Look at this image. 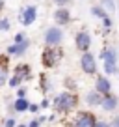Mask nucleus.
<instances>
[{"label": "nucleus", "mask_w": 119, "mask_h": 127, "mask_svg": "<svg viewBox=\"0 0 119 127\" xmlns=\"http://www.w3.org/2000/svg\"><path fill=\"white\" fill-rule=\"evenodd\" d=\"M95 92H99L100 95H106L112 92V80L108 79L106 75H97L95 77Z\"/></svg>", "instance_id": "obj_12"}, {"label": "nucleus", "mask_w": 119, "mask_h": 127, "mask_svg": "<svg viewBox=\"0 0 119 127\" xmlns=\"http://www.w3.org/2000/svg\"><path fill=\"white\" fill-rule=\"evenodd\" d=\"M99 6H102L104 9H106V13L110 15V13H115V0H100V4Z\"/></svg>", "instance_id": "obj_18"}, {"label": "nucleus", "mask_w": 119, "mask_h": 127, "mask_svg": "<svg viewBox=\"0 0 119 127\" xmlns=\"http://www.w3.org/2000/svg\"><path fill=\"white\" fill-rule=\"evenodd\" d=\"M63 37H65V32L61 26H48L43 34V43L45 47H61L63 43Z\"/></svg>", "instance_id": "obj_4"}, {"label": "nucleus", "mask_w": 119, "mask_h": 127, "mask_svg": "<svg viewBox=\"0 0 119 127\" xmlns=\"http://www.w3.org/2000/svg\"><path fill=\"white\" fill-rule=\"evenodd\" d=\"M97 116L89 110H80L76 118L73 120V127H95Z\"/></svg>", "instance_id": "obj_7"}, {"label": "nucleus", "mask_w": 119, "mask_h": 127, "mask_svg": "<svg viewBox=\"0 0 119 127\" xmlns=\"http://www.w3.org/2000/svg\"><path fill=\"white\" fill-rule=\"evenodd\" d=\"M50 2L56 6V8H67V4L71 2V0H50Z\"/></svg>", "instance_id": "obj_25"}, {"label": "nucleus", "mask_w": 119, "mask_h": 127, "mask_svg": "<svg viewBox=\"0 0 119 127\" xmlns=\"http://www.w3.org/2000/svg\"><path fill=\"white\" fill-rule=\"evenodd\" d=\"M78 64H80L82 73H86V75H97V58H95L93 52H89V51L82 52Z\"/></svg>", "instance_id": "obj_6"}, {"label": "nucleus", "mask_w": 119, "mask_h": 127, "mask_svg": "<svg viewBox=\"0 0 119 127\" xmlns=\"http://www.w3.org/2000/svg\"><path fill=\"white\" fill-rule=\"evenodd\" d=\"M102 26H104V30H112V26H114V21H112L110 15H108L106 19H102Z\"/></svg>", "instance_id": "obj_24"}, {"label": "nucleus", "mask_w": 119, "mask_h": 127, "mask_svg": "<svg viewBox=\"0 0 119 127\" xmlns=\"http://www.w3.org/2000/svg\"><path fill=\"white\" fill-rule=\"evenodd\" d=\"M26 32H17L15 36H13V43H22L24 39H26Z\"/></svg>", "instance_id": "obj_23"}, {"label": "nucleus", "mask_w": 119, "mask_h": 127, "mask_svg": "<svg viewBox=\"0 0 119 127\" xmlns=\"http://www.w3.org/2000/svg\"><path fill=\"white\" fill-rule=\"evenodd\" d=\"M89 11H91V15L95 17V19H99V21H102V19H106L108 17V13H106V9L102 8V6H91V9H89Z\"/></svg>", "instance_id": "obj_17"}, {"label": "nucleus", "mask_w": 119, "mask_h": 127, "mask_svg": "<svg viewBox=\"0 0 119 127\" xmlns=\"http://www.w3.org/2000/svg\"><path fill=\"white\" fill-rule=\"evenodd\" d=\"M30 45H32L30 37H26L22 43H11L8 49H6V54H8V56H15V58H22V56L28 52Z\"/></svg>", "instance_id": "obj_9"}, {"label": "nucleus", "mask_w": 119, "mask_h": 127, "mask_svg": "<svg viewBox=\"0 0 119 127\" xmlns=\"http://www.w3.org/2000/svg\"><path fill=\"white\" fill-rule=\"evenodd\" d=\"M8 86L9 88H19V86H22V79L20 77H17V75H11L8 79Z\"/></svg>", "instance_id": "obj_20"}, {"label": "nucleus", "mask_w": 119, "mask_h": 127, "mask_svg": "<svg viewBox=\"0 0 119 127\" xmlns=\"http://www.w3.org/2000/svg\"><path fill=\"white\" fill-rule=\"evenodd\" d=\"M39 86H41V92H43V94H47L48 90H50V82H48V77L45 75H39Z\"/></svg>", "instance_id": "obj_19"}, {"label": "nucleus", "mask_w": 119, "mask_h": 127, "mask_svg": "<svg viewBox=\"0 0 119 127\" xmlns=\"http://www.w3.org/2000/svg\"><path fill=\"white\" fill-rule=\"evenodd\" d=\"M95 127H110V122H106V120H97Z\"/></svg>", "instance_id": "obj_29"}, {"label": "nucleus", "mask_w": 119, "mask_h": 127, "mask_svg": "<svg viewBox=\"0 0 119 127\" xmlns=\"http://www.w3.org/2000/svg\"><path fill=\"white\" fill-rule=\"evenodd\" d=\"M26 88H24V86H19V88H17V97H26Z\"/></svg>", "instance_id": "obj_28"}, {"label": "nucleus", "mask_w": 119, "mask_h": 127, "mask_svg": "<svg viewBox=\"0 0 119 127\" xmlns=\"http://www.w3.org/2000/svg\"><path fill=\"white\" fill-rule=\"evenodd\" d=\"M110 127H119V114L115 116L114 120H112V123H110Z\"/></svg>", "instance_id": "obj_31"}, {"label": "nucleus", "mask_w": 119, "mask_h": 127, "mask_svg": "<svg viewBox=\"0 0 119 127\" xmlns=\"http://www.w3.org/2000/svg\"><path fill=\"white\" fill-rule=\"evenodd\" d=\"M91 34L87 30H78L76 32V36H75V47L78 49L80 52H87L89 49H91Z\"/></svg>", "instance_id": "obj_8"}, {"label": "nucleus", "mask_w": 119, "mask_h": 127, "mask_svg": "<svg viewBox=\"0 0 119 127\" xmlns=\"http://www.w3.org/2000/svg\"><path fill=\"white\" fill-rule=\"evenodd\" d=\"M9 79V56L6 54H0V88L4 86Z\"/></svg>", "instance_id": "obj_13"}, {"label": "nucleus", "mask_w": 119, "mask_h": 127, "mask_svg": "<svg viewBox=\"0 0 119 127\" xmlns=\"http://www.w3.org/2000/svg\"><path fill=\"white\" fill-rule=\"evenodd\" d=\"M84 101H86L89 107H99L100 101H102V95H100L99 92H95V90H89V92H86V95H84Z\"/></svg>", "instance_id": "obj_15"}, {"label": "nucleus", "mask_w": 119, "mask_h": 127, "mask_svg": "<svg viewBox=\"0 0 119 127\" xmlns=\"http://www.w3.org/2000/svg\"><path fill=\"white\" fill-rule=\"evenodd\" d=\"M13 75L20 77L22 80H30L32 79V67L28 65V64H17L15 65V73Z\"/></svg>", "instance_id": "obj_14"}, {"label": "nucleus", "mask_w": 119, "mask_h": 127, "mask_svg": "<svg viewBox=\"0 0 119 127\" xmlns=\"http://www.w3.org/2000/svg\"><path fill=\"white\" fill-rule=\"evenodd\" d=\"M100 108H102L104 112H114L115 108L119 107V97L115 94H106V95H102V101H100V105H99Z\"/></svg>", "instance_id": "obj_11"}, {"label": "nucleus", "mask_w": 119, "mask_h": 127, "mask_svg": "<svg viewBox=\"0 0 119 127\" xmlns=\"http://www.w3.org/2000/svg\"><path fill=\"white\" fill-rule=\"evenodd\" d=\"M15 127H28V125H24V123H17Z\"/></svg>", "instance_id": "obj_33"}, {"label": "nucleus", "mask_w": 119, "mask_h": 127, "mask_svg": "<svg viewBox=\"0 0 119 127\" xmlns=\"http://www.w3.org/2000/svg\"><path fill=\"white\" fill-rule=\"evenodd\" d=\"M37 15H39L37 6L36 4H26V6H22L20 11H19V23L22 24L24 28H26V26H32V24L37 21Z\"/></svg>", "instance_id": "obj_5"}, {"label": "nucleus", "mask_w": 119, "mask_h": 127, "mask_svg": "<svg viewBox=\"0 0 119 127\" xmlns=\"http://www.w3.org/2000/svg\"><path fill=\"white\" fill-rule=\"evenodd\" d=\"M15 125H17V120H15V118H11V116H9V118H6L4 127H15Z\"/></svg>", "instance_id": "obj_26"}, {"label": "nucleus", "mask_w": 119, "mask_h": 127, "mask_svg": "<svg viewBox=\"0 0 119 127\" xmlns=\"http://www.w3.org/2000/svg\"><path fill=\"white\" fill-rule=\"evenodd\" d=\"M4 8H6V2H4V0H0V15H2V11H4Z\"/></svg>", "instance_id": "obj_32"}, {"label": "nucleus", "mask_w": 119, "mask_h": 127, "mask_svg": "<svg viewBox=\"0 0 119 127\" xmlns=\"http://www.w3.org/2000/svg\"><path fill=\"white\" fill-rule=\"evenodd\" d=\"M11 30V21L8 17H0V32H9Z\"/></svg>", "instance_id": "obj_21"}, {"label": "nucleus", "mask_w": 119, "mask_h": 127, "mask_svg": "<svg viewBox=\"0 0 119 127\" xmlns=\"http://www.w3.org/2000/svg\"><path fill=\"white\" fill-rule=\"evenodd\" d=\"M39 110H41V107H39V105H36V103H30V107H28V112H32V114H37Z\"/></svg>", "instance_id": "obj_27"}, {"label": "nucleus", "mask_w": 119, "mask_h": 127, "mask_svg": "<svg viewBox=\"0 0 119 127\" xmlns=\"http://www.w3.org/2000/svg\"><path fill=\"white\" fill-rule=\"evenodd\" d=\"M52 19H54L56 26H67V24H71L73 17H71V11H69L67 8H56L54 13H52Z\"/></svg>", "instance_id": "obj_10"}, {"label": "nucleus", "mask_w": 119, "mask_h": 127, "mask_svg": "<svg viewBox=\"0 0 119 127\" xmlns=\"http://www.w3.org/2000/svg\"><path fill=\"white\" fill-rule=\"evenodd\" d=\"M39 107H41V108H48V107H50V99H48V97H45V99L39 103Z\"/></svg>", "instance_id": "obj_30"}, {"label": "nucleus", "mask_w": 119, "mask_h": 127, "mask_svg": "<svg viewBox=\"0 0 119 127\" xmlns=\"http://www.w3.org/2000/svg\"><path fill=\"white\" fill-rule=\"evenodd\" d=\"M100 60H102V65H104V73L106 77L115 75L119 71L117 69V51L114 47H106L100 51Z\"/></svg>", "instance_id": "obj_3"}, {"label": "nucleus", "mask_w": 119, "mask_h": 127, "mask_svg": "<svg viewBox=\"0 0 119 127\" xmlns=\"http://www.w3.org/2000/svg\"><path fill=\"white\" fill-rule=\"evenodd\" d=\"M28 107H30V101L26 99V97H17V101L13 103V110L15 112H26L28 110Z\"/></svg>", "instance_id": "obj_16"}, {"label": "nucleus", "mask_w": 119, "mask_h": 127, "mask_svg": "<svg viewBox=\"0 0 119 127\" xmlns=\"http://www.w3.org/2000/svg\"><path fill=\"white\" fill-rule=\"evenodd\" d=\"M63 58V51L61 47H45L41 52V64H43L45 69H52L56 67Z\"/></svg>", "instance_id": "obj_2"}, {"label": "nucleus", "mask_w": 119, "mask_h": 127, "mask_svg": "<svg viewBox=\"0 0 119 127\" xmlns=\"http://www.w3.org/2000/svg\"><path fill=\"white\" fill-rule=\"evenodd\" d=\"M45 120H47V118H45V116H37V118H34V120H32V122L28 123V127H39V125H41V123H43V122H45Z\"/></svg>", "instance_id": "obj_22"}, {"label": "nucleus", "mask_w": 119, "mask_h": 127, "mask_svg": "<svg viewBox=\"0 0 119 127\" xmlns=\"http://www.w3.org/2000/svg\"><path fill=\"white\" fill-rule=\"evenodd\" d=\"M52 107H54V110L60 112V114H67V112L75 110V108L78 107V95H76L75 92H71V90L60 92L54 99H52Z\"/></svg>", "instance_id": "obj_1"}]
</instances>
